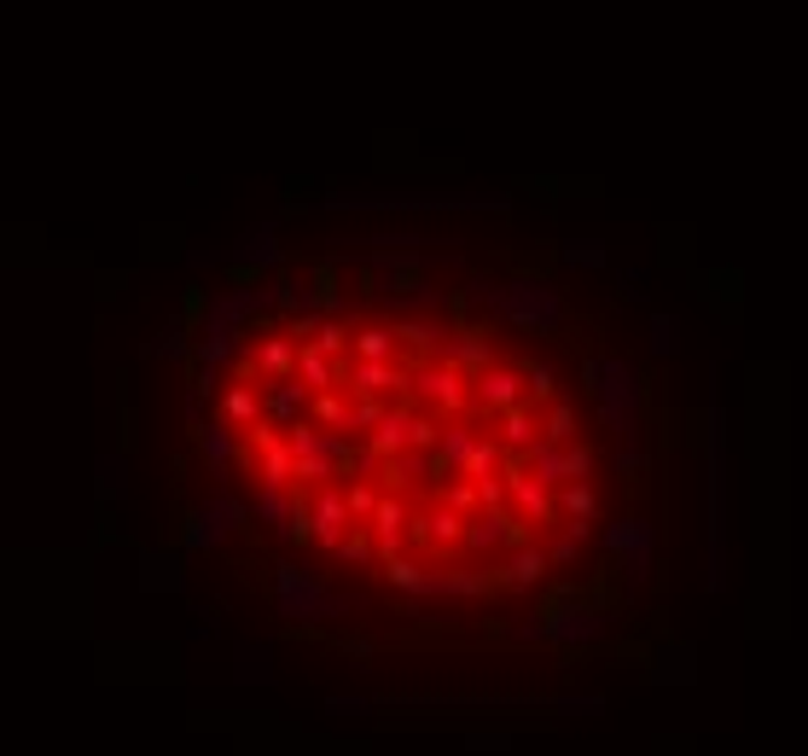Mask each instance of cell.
I'll return each mask as SVG.
<instances>
[{"label": "cell", "instance_id": "6da1fadb", "mask_svg": "<svg viewBox=\"0 0 808 756\" xmlns=\"http://www.w3.org/2000/svg\"><path fill=\"white\" fill-rule=\"evenodd\" d=\"M582 384H587V396H594V408L599 419L611 425L617 436H639V408H634V367L629 361H611V356H594V361H582Z\"/></svg>", "mask_w": 808, "mask_h": 756}, {"label": "cell", "instance_id": "8992f818", "mask_svg": "<svg viewBox=\"0 0 808 756\" xmlns=\"http://www.w3.org/2000/svg\"><path fill=\"white\" fill-rule=\"evenodd\" d=\"M245 500H233V495H215V500H204V507L192 512V530H187V547H215L227 530H239L245 524Z\"/></svg>", "mask_w": 808, "mask_h": 756}, {"label": "cell", "instance_id": "5bb4252c", "mask_svg": "<svg viewBox=\"0 0 808 756\" xmlns=\"http://www.w3.org/2000/svg\"><path fill=\"white\" fill-rule=\"evenodd\" d=\"M570 262H582V268H599V262H605V250H599V245H570Z\"/></svg>", "mask_w": 808, "mask_h": 756}, {"label": "cell", "instance_id": "5b68a950", "mask_svg": "<svg viewBox=\"0 0 808 756\" xmlns=\"http://www.w3.org/2000/svg\"><path fill=\"white\" fill-rule=\"evenodd\" d=\"M599 629H605V611H599V605H587V599H576V594H564L547 611V641L559 652H576L587 641H599Z\"/></svg>", "mask_w": 808, "mask_h": 756}, {"label": "cell", "instance_id": "9a60e30c", "mask_svg": "<svg viewBox=\"0 0 808 756\" xmlns=\"http://www.w3.org/2000/svg\"><path fill=\"white\" fill-rule=\"evenodd\" d=\"M332 710H344V716H361V710H366V698H332Z\"/></svg>", "mask_w": 808, "mask_h": 756}, {"label": "cell", "instance_id": "ba28073f", "mask_svg": "<svg viewBox=\"0 0 808 756\" xmlns=\"http://www.w3.org/2000/svg\"><path fill=\"white\" fill-rule=\"evenodd\" d=\"M693 676H698V646H693V641L669 646L663 658H658V669H646V681H651V686H669V681H675V686H686Z\"/></svg>", "mask_w": 808, "mask_h": 756}, {"label": "cell", "instance_id": "7a4b0ae2", "mask_svg": "<svg viewBox=\"0 0 808 756\" xmlns=\"http://www.w3.org/2000/svg\"><path fill=\"white\" fill-rule=\"evenodd\" d=\"M274 605L291 623H326V617L344 611V599L314 570H297V565H274Z\"/></svg>", "mask_w": 808, "mask_h": 756}, {"label": "cell", "instance_id": "3957f363", "mask_svg": "<svg viewBox=\"0 0 808 756\" xmlns=\"http://www.w3.org/2000/svg\"><path fill=\"white\" fill-rule=\"evenodd\" d=\"M495 314L507 326H524V332H552L564 321V302H559V292H552L547 280H512L507 292H500Z\"/></svg>", "mask_w": 808, "mask_h": 756}, {"label": "cell", "instance_id": "52a82bcc", "mask_svg": "<svg viewBox=\"0 0 808 756\" xmlns=\"http://www.w3.org/2000/svg\"><path fill=\"white\" fill-rule=\"evenodd\" d=\"M547 547H518V553H507V565H500V587H535V582H542L547 577Z\"/></svg>", "mask_w": 808, "mask_h": 756}, {"label": "cell", "instance_id": "8fae6325", "mask_svg": "<svg viewBox=\"0 0 808 756\" xmlns=\"http://www.w3.org/2000/svg\"><path fill=\"white\" fill-rule=\"evenodd\" d=\"M146 594H158V587H181V565L175 553H146V577H140Z\"/></svg>", "mask_w": 808, "mask_h": 756}, {"label": "cell", "instance_id": "30bf717a", "mask_svg": "<svg viewBox=\"0 0 808 756\" xmlns=\"http://www.w3.org/2000/svg\"><path fill=\"white\" fill-rule=\"evenodd\" d=\"M356 356L361 361H390L396 356V326H361L356 332Z\"/></svg>", "mask_w": 808, "mask_h": 756}, {"label": "cell", "instance_id": "9c48e42d", "mask_svg": "<svg viewBox=\"0 0 808 756\" xmlns=\"http://www.w3.org/2000/svg\"><path fill=\"white\" fill-rule=\"evenodd\" d=\"M268 658H274L268 646H239V652H233V681H239V686H250V681L268 686V681H274V664H268Z\"/></svg>", "mask_w": 808, "mask_h": 756}, {"label": "cell", "instance_id": "277c9868", "mask_svg": "<svg viewBox=\"0 0 808 756\" xmlns=\"http://www.w3.org/2000/svg\"><path fill=\"white\" fill-rule=\"evenodd\" d=\"M605 553H617L622 577L639 587L651 577V559H658V530H651L646 518H617V524L605 530Z\"/></svg>", "mask_w": 808, "mask_h": 756}, {"label": "cell", "instance_id": "4fadbf2b", "mask_svg": "<svg viewBox=\"0 0 808 756\" xmlns=\"http://www.w3.org/2000/svg\"><path fill=\"white\" fill-rule=\"evenodd\" d=\"M651 349H658V356L675 349V321H669V314H651Z\"/></svg>", "mask_w": 808, "mask_h": 756}, {"label": "cell", "instance_id": "7c38bea8", "mask_svg": "<svg viewBox=\"0 0 808 756\" xmlns=\"http://www.w3.org/2000/svg\"><path fill=\"white\" fill-rule=\"evenodd\" d=\"M465 745H477V751H507V745H512V733H507V728H471V733H465Z\"/></svg>", "mask_w": 808, "mask_h": 756}]
</instances>
